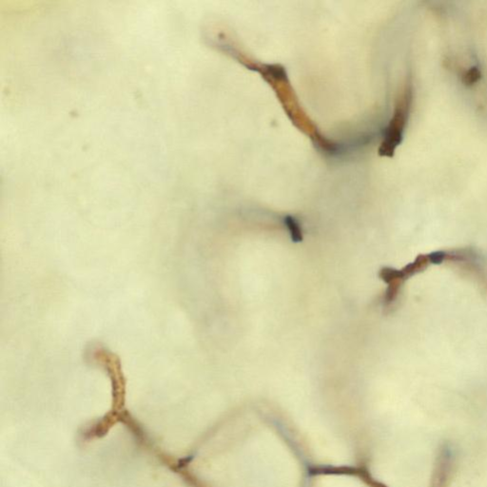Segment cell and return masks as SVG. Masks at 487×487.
<instances>
[{
    "label": "cell",
    "mask_w": 487,
    "mask_h": 487,
    "mask_svg": "<svg viewBox=\"0 0 487 487\" xmlns=\"http://www.w3.org/2000/svg\"><path fill=\"white\" fill-rule=\"evenodd\" d=\"M412 90L411 87H405L398 105L395 109L391 122L387 128L386 134L383 140L380 153L385 156H391L395 149L401 143L403 131L407 123L411 104H412Z\"/></svg>",
    "instance_id": "cell-1"
},
{
    "label": "cell",
    "mask_w": 487,
    "mask_h": 487,
    "mask_svg": "<svg viewBox=\"0 0 487 487\" xmlns=\"http://www.w3.org/2000/svg\"><path fill=\"white\" fill-rule=\"evenodd\" d=\"M285 224L287 226L291 240L295 243H299L303 241V232L300 228L299 223L297 220L292 216H286L285 217Z\"/></svg>",
    "instance_id": "cell-2"
},
{
    "label": "cell",
    "mask_w": 487,
    "mask_h": 487,
    "mask_svg": "<svg viewBox=\"0 0 487 487\" xmlns=\"http://www.w3.org/2000/svg\"><path fill=\"white\" fill-rule=\"evenodd\" d=\"M481 71L478 66H472L469 68L462 77V82L465 86L471 87L475 85L481 78Z\"/></svg>",
    "instance_id": "cell-3"
},
{
    "label": "cell",
    "mask_w": 487,
    "mask_h": 487,
    "mask_svg": "<svg viewBox=\"0 0 487 487\" xmlns=\"http://www.w3.org/2000/svg\"><path fill=\"white\" fill-rule=\"evenodd\" d=\"M444 253L443 252H435L433 253L432 255H430L429 261L433 262V263H436V264H439V263H441L442 260L444 258Z\"/></svg>",
    "instance_id": "cell-4"
}]
</instances>
